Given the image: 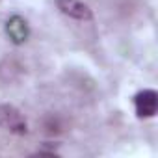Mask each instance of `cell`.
Wrapping results in <instances>:
<instances>
[{"mask_svg":"<svg viewBox=\"0 0 158 158\" xmlns=\"http://www.w3.org/2000/svg\"><path fill=\"white\" fill-rule=\"evenodd\" d=\"M58 8L61 10V13L73 17V19H78V21H89L93 17L89 6H86L80 0H56Z\"/></svg>","mask_w":158,"mask_h":158,"instance_id":"3957f363","label":"cell"},{"mask_svg":"<svg viewBox=\"0 0 158 158\" xmlns=\"http://www.w3.org/2000/svg\"><path fill=\"white\" fill-rule=\"evenodd\" d=\"M6 34H8V37H10L15 45H23V43L28 39V34H30L28 23H26L23 17L13 15V17H10L8 23H6Z\"/></svg>","mask_w":158,"mask_h":158,"instance_id":"277c9868","label":"cell"},{"mask_svg":"<svg viewBox=\"0 0 158 158\" xmlns=\"http://www.w3.org/2000/svg\"><path fill=\"white\" fill-rule=\"evenodd\" d=\"M136 114L139 117H152L158 110V95L154 89H143L134 97Z\"/></svg>","mask_w":158,"mask_h":158,"instance_id":"7a4b0ae2","label":"cell"},{"mask_svg":"<svg viewBox=\"0 0 158 158\" xmlns=\"http://www.w3.org/2000/svg\"><path fill=\"white\" fill-rule=\"evenodd\" d=\"M0 127L13 132V134H26L28 132V127H26V121L24 117L21 115L19 110H15L13 106H0Z\"/></svg>","mask_w":158,"mask_h":158,"instance_id":"6da1fadb","label":"cell"}]
</instances>
